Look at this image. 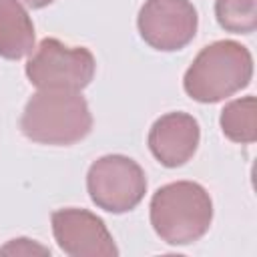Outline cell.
<instances>
[{
  "mask_svg": "<svg viewBox=\"0 0 257 257\" xmlns=\"http://www.w3.org/2000/svg\"><path fill=\"white\" fill-rule=\"evenodd\" d=\"M253 76V56L237 40L207 44L183 76L185 92L203 104L221 102L247 88Z\"/></svg>",
  "mask_w": 257,
  "mask_h": 257,
  "instance_id": "6da1fadb",
  "label": "cell"
},
{
  "mask_svg": "<svg viewBox=\"0 0 257 257\" xmlns=\"http://www.w3.org/2000/svg\"><path fill=\"white\" fill-rule=\"evenodd\" d=\"M20 131L32 143L66 147L88 137L92 114L80 92L38 90L22 110Z\"/></svg>",
  "mask_w": 257,
  "mask_h": 257,
  "instance_id": "7a4b0ae2",
  "label": "cell"
},
{
  "mask_svg": "<svg viewBox=\"0 0 257 257\" xmlns=\"http://www.w3.org/2000/svg\"><path fill=\"white\" fill-rule=\"evenodd\" d=\"M151 225L167 245H191L211 227L213 201L207 189L193 181L159 187L151 199Z\"/></svg>",
  "mask_w": 257,
  "mask_h": 257,
  "instance_id": "3957f363",
  "label": "cell"
},
{
  "mask_svg": "<svg viewBox=\"0 0 257 257\" xmlns=\"http://www.w3.org/2000/svg\"><path fill=\"white\" fill-rule=\"evenodd\" d=\"M96 60L84 46H68L58 38H44L26 62V76L38 90L80 92L94 78Z\"/></svg>",
  "mask_w": 257,
  "mask_h": 257,
  "instance_id": "277c9868",
  "label": "cell"
},
{
  "mask_svg": "<svg viewBox=\"0 0 257 257\" xmlns=\"http://www.w3.org/2000/svg\"><path fill=\"white\" fill-rule=\"evenodd\" d=\"M86 191L90 201L112 215L133 211L147 193L143 167L124 155H104L96 159L86 173Z\"/></svg>",
  "mask_w": 257,
  "mask_h": 257,
  "instance_id": "5b68a950",
  "label": "cell"
},
{
  "mask_svg": "<svg viewBox=\"0 0 257 257\" xmlns=\"http://www.w3.org/2000/svg\"><path fill=\"white\" fill-rule=\"evenodd\" d=\"M137 26L141 38L155 50L175 52L193 42L199 16L191 0H145Z\"/></svg>",
  "mask_w": 257,
  "mask_h": 257,
  "instance_id": "8992f818",
  "label": "cell"
},
{
  "mask_svg": "<svg viewBox=\"0 0 257 257\" xmlns=\"http://www.w3.org/2000/svg\"><path fill=\"white\" fill-rule=\"evenodd\" d=\"M58 247L70 257H116L118 249L104 221L86 209H58L50 215Z\"/></svg>",
  "mask_w": 257,
  "mask_h": 257,
  "instance_id": "52a82bcc",
  "label": "cell"
},
{
  "mask_svg": "<svg viewBox=\"0 0 257 257\" xmlns=\"http://www.w3.org/2000/svg\"><path fill=\"white\" fill-rule=\"evenodd\" d=\"M201 141V128L189 112H167L159 116L147 137L153 157L167 169L183 167L193 159Z\"/></svg>",
  "mask_w": 257,
  "mask_h": 257,
  "instance_id": "ba28073f",
  "label": "cell"
},
{
  "mask_svg": "<svg viewBox=\"0 0 257 257\" xmlns=\"http://www.w3.org/2000/svg\"><path fill=\"white\" fill-rule=\"evenodd\" d=\"M34 24L18 0H0V56L20 60L34 50Z\"/></svg>",
  "mask_w": 257,
  "mask_h": 257,
  "instance_id": "9c48e42d",
  "label": "cell"
},
{
  "mask_svg": "<svg viewBox=\"0 0 257 257\" xmlns=\"http://www.w3.org/2000/svg\"><path fill=\"white\" fill-rule=\"evenodd\" d=\"M219 124L223 135L239 145H251L257 141V100L255 96H243L227 102L221 110Z\"/></svg>",
  "mask_w": 257,
  "mask_h": 257,
  "instance_id": "30bf717a",
  "label": "cell"
},
{
  "mask_svg": "<svg viewBox=\"0 0 257 257\" xmlns=\"http://www.w3.org/2000/svg\"><path fill=\"white\" fill-rule=\"evenodd\" d=\"M219 26L233 34H251L257 28V0H215Z\"/></svg>",
  "mask_w": 257,
  "mask_h": 257,
  "instance_id": "8fae6325",
  "label": "cell"
},
{
  "mask_svg": "<svg viewBox=\"0 0 257 257\" xmlns=\"http://www.w3.org/2000/svg\"><path fill=\"white\" fill-rule=\"evenodd\" d=\"M0 253H8V255H32V253H42V255H50L48 247H42L38 243H32V239H12L6 247L0 249Z\"/></svg>",
  "mask_w": 257,
  "mask_h": 257,
  "instance_id": "7c38bea8",
  "label": "cell"
},
{
  "mask_svg": "<svg viewBox=\"0 0 257 257\" xmlns=\"http://www.w3.org/2000/svg\"><path fill=\"white\" fill-rule=\"evenodd\" d=\"M22 4H26L28 8H32V10H38V8H44V6H48V4H52L54 0H20Z\"/></svg>",
  "mask_w": 257,
  "mask_h": 257,
  "instance_id": "4fadbf2b",
  "label": "cell"
}]
</instances>
